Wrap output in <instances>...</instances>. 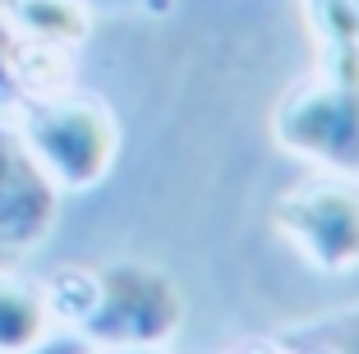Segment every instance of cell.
I'll return each instance as SVG.
<instances>
[{"mask_svg":"<svg viewBox=\"0 0 359 354\" xmlns=\"http://www.w3.org/2000/svg\"><path fill=\"white\" fill-rule=\"evenodd\" d=\"M184 327V290L166 267L111 258L93 267V304L74 327L93 350H166Z\"/></svg>","mask_w":359,"mask_h":354,"instance_id":"obj_1","label":"cell"},{"mask_svg":"<svg viewBox=\"0 0 359 354\" xmlns=\"http://www.w3.org/2000/svg\"><path fill=\"white\" fill-rule=\"evenodd\" d=\"M10 120L60 193H88L116 170L120 120L97 93L65 88L42 102H28Z\"/></svg>","mask_w":359,"mask_h":354,"instance_id":"obj_2","label":"cell"},{"mask_svg":"<svg viewBox=\"0 0 359 354\" xmlns=\"http://www.w3.org/2000/svg\"><path fill=\"white\" fill-rule=\"evenodd\" d=\"M272 143L309 170L359 175V64H313L272 106Z\"/></svg>","mask_w":359,"mask_h":354,"instance_id":"obj_3","label":"cell"},{"mask_svg":"<svg viewBox=\"0 0 359 354\" xmlns=\"http://www.w3.org/2000/svg\"><path fill=\"white\" fill-rule=\"evenodd\" d=\"M272 235L323 276L359 271V175L309 170L272 203Z\"/></svg>","mask_w":359,"mask_h":354,"instance_id":"obj_4","label":"cell"},{"mask_svg":"<svg viewBox=\"0 0 359 354\" xmlns=\"http://www.w3.org/2000/svg\"><path fill=\"white\" fill-rule=\"evenodd\" d=\"M60 217V189L23 143L19 125L0 115V258L19 262L42 249Z\"/></svg>","mask_w":359,"mask_h":354,"instance_id":"obj_5","label":"cell"},{"mask_svg":"<svg viewBox=\"0 0 359 354\" xmlns=\"http://www.w3.org/2000/svg\"><path fill=\"white\" fill-rule=\"evenodd\" d=\"M79 51L32 42L0 10V115H19L28 102L74 88Z\"/></svg>","mask_w":359,"mask_h":354,"instance_id":"obj_6","label":"cell"},{"mask_svg":"<svg viewBox=\"0 0 359 354\" xmlns=\"http://www.w3.org/2000/svg\"><path fill=\"white\" fill-rule=\"evenodd\" d=\"M60 327L51 322L46 290L37 276H23L14 262H0V354H23Z\"/></svg>","mask_w":359,"mask_h":354,"instance_id":"obj_7","label":"cell"},{"mask_svg":"<svg viewBox=\"0 0 359 354\" xmlns=\"http://www.w3.org/2000/svg\"><path fill=\"white\" fill-rule=\"evenodd\" d=\"M0 10L32 42H51V46H65V51H79L93 37L88 0H0Z\"/></svg>","mask_w":359,"mask_h":354,"instance_id":"obj_8","label":"cell"},{"mask_svg":"<svg viewBox=\"0 0 359 354\" xmlns=\"http://www.w3.org/2000/svg\"><path fill=\"white\" fill-rule=\"evenodd\" d=\"M313 64H359V0H295Z\"/></svg>","mask_w":359,"mask_h":354,"instance_id":"obj_9","label":"cell"},{"mask_svg":"<svg viewBox=\"0 0 359 354\" xmlns=\"http://www.w3.org/2000/svg\"><path fill=\"white\" fill-rule=\"evenodd\" d=\"M299 332L327 341L337 354H359V304L355 308H337V313H323V318H309V322H295Z\"/></svg>","mask_w":359,"mask_h":354,"instance_id":"obj_10","label":"cell"},{"mask_svg":"<svg viewBox=\"0 0 359 354\" xmlns=\"http://www.w3.org/2000/svg\"><path fill=\"white\" fill-rule=\"evenodd\" d=\"M23 354H93V345L79 332H51L42 345H32V350H23Z\"/></svg>","mask_w":359,"mask_h":354,"instance_id":"obj_11","label":"cell"},{"mask_svg":"<svg viewBox=\"0 0 359 354\" xmlns=\"http://www.w3.org/2000/svg\"><path fill=\"white\" fill-rule=\"evenodd\" d=\"M222 354H281L276 350V336H258V341H244V345H231Z\"/></svg>","mask_w":359,"mask_h":354,"instance_id":"obj_12","label":"cell"},{"mask_svg":"<svg viewBox=\"0 0 359 354\" xmlns=\"http://www.w3.org/2000/svg\"><path fill=\"white\" fill-rule=\"evenodd\" d=\"M120 354H166V350H120Z\"/></svg>","mask_w":359,"mask_h":354,"instance_id":"obj_13","label":"cell"},{"mask_svg":"<svg viewBox=\"0 0 359 354\" xmlns=\"http://www.w3.org/2000/svg\"><path fill=\"white\" fill-rule=\"evenodd\" d=\"M0 262H5V258H0Z\"/></svg>","mask_w":359,"mask_h":354,"instance_id":"obj_14","label":"cell"}]
</instances>
